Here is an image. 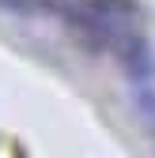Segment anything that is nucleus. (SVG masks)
Segmentation results:
<instances>
[{"instance_id":"nucleus-1","label":"nucleus","mask_w":155,"mask_h":158,"mask_svg":"<svg viewBox=\"0 0 155 158\" xmlns=\"http://www.w3.org/2000/svg\"><path fill=\"white\" fill-rule=\"evenodd\" d=\"M136 102H140V113H144V121H148V128L155 132V94L148 90V83H136Z\"/></svg>"},{"instance_id":"nucleus-2","label":"nucleus","mask_w":155,"mask_h":158,"mask_svg":"<svg viewBox=\"0 0 155 158\" xmlns=\"http://www.w3.org/2000/svg\"><path fill=\"white\" fill-rule=\"evenodd\" d=\"M0 8H8V11H23V15H30V11H46V0H0Z\"/></svg>"},{"instance_id":"nucleus-3","label":"nucleus","mask_w":155,"mask_h":158,"mask_svg":"<svg viewBox=\"0 0 155 158\" xmlns=\"http://www.w3.org/2000/svg\"><path fill=\"white\" fill-rule=\"evenodd\" d=\"M15 158H27V154H23V151H15Z\"/></svg>"}]
</instances>
